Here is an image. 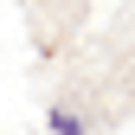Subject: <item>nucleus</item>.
<instances>
[{"label": "nucleus", "instance_id": "1", "mask_svg": "<svg viewBox=\"0 0 135 135\" xmlns=\"http://www.w3.org/2000/svg\"><path fill=\"white\" fill-rule=\"evenodd\" d=\"M45 122H52V135H84V122H77L71 109H52V116H45Z\"/></svg>", "mask_w": 135, "mask_h": 135}]
</instances>
